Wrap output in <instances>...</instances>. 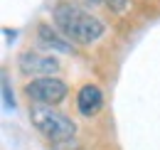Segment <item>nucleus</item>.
<instances>
[{
    "label": "nucleus",
    "instance_id": "1",
    "mask_svg": "<svg viewBox=\"0 0 160 150\" xmlns=\"http://www.w3.org/2000/svg\"><path fill=\"white\" fill-rule=\"evenodd\" d=\"M52 20L62 35L77 44H94L106 35V25L74 2H59L52 12Z\"/></svg>",
    "mask_w": 160,
    "mask_h": 150
},
{
    "label": "nucleus",
    "instance_id": "2",
    "mask_svg": "<svg viewBox=\"0 0 160 150\" xmlns=\"http://www.w3.org/2000/svg\"><path fill=\"white\" fill-rule=\"evenodd\" d=\"M30 121L52 145L77 135V123L54 106H30Z\"/></svg>",
    "mask_w": 160,
    "mask_h": 150
},
{
    "label": "nucleus",
    "instance_id": "3",
    "mask_svg": "<svg viewBox=\"0 0 160 150\" xmlns=\"http://www.w3.org/2000/svg\"><path fill=\"white\" fill-rule=\"evenodd\" d=\"M22 91L30 101H35V106H57L67 98L69 86L59 76H42V79H30Z\"/></svg>",
    "mask_w": 160,
    "mask_h": 150
},
{
    "label": "nucleus",
    "instance_id": "4",
    "mask_svg": "<svg viewBox=\"0 0 160 150\" xmlns=\"http://www.w3.org/2000/svg\"><path fill=\"white\" fill-rule=\"evenodd\" d=\"M18 69L30 79H42V76H54L59 72V62L49 54H40V52H22L18 57Z\"/></svg>",
    "mask_w": 160,
    "mask_h": 150
},
{
    "label": "nucleus",
    "instance_id": "5",
    "mask_svg": "<svg viewBox=\"0 0 160 150\" xmlns=\"http://www.w3.org/2000/svg\"><path fill=\"white\" fill-rule=\"evenodd\" d=\"M103 108V91L96 84H84L77 91V111L84 118H94Z\"/></svg>",
    "mask_w": 160,
    "mask_h": 150
},
{
    "label": "nucleus",
    "instance_id": "6",
    "mask_svg": "<svg viewBox=\"0 0 160 150\" xmlns=\"http://www.w3.org/2000/svg\"><path fill=\"white\" fill-rule=\"evenodd\" d=\"M37 37H40L42 44H47V47H52V49H57V52H74V42H69V39L62 35L57 27H52V25H40L37 27Z\"/></svg>",
    "mask_w": 160,
    "mask_h": 150
},
{
    "label": "nucleus",
    "instance_id": "7",
    "mask_svg": "<svg viewBox=\"0 0 160 150\" xmlns=\"http://www.w3.org/2000/svg\"><path fill=\"white\" fill-rule=\"evenodd\" d=\"M2 96H5V106H8V108H15V98L10 94V81H8V76H2Z\"/></svg>",
    "mask_w": 160,
    "mask_h": 150
},
{
    "label": "nucleus",
    "instance_id": "8",
    "mask_svg": "<svg viewBox=\"0 0 160 150\" xmlns=\"http://www.w3.org/2000/svg\"><path fill=\"white\" fill-rule=\"evenodd\" d=\"M52 150H79V140L77 138H69V140H62V143H54Z\"/></svg>",
    "mask_w": 160,
    "mask_h": 150
},
{
    "label": "nucleus",
    "instance_id": "9",
    "mask_svg": "<svg viewBox=\"0 0 160 150\" xmlns=\"http://www.w3.org/2000/svg\"><path fill=\"white\" fill-rule=\"evenodd\" d=\"M96 2H106V5H108V8H113V10H126V2H128V0H96Z\"/></svg>",
    "mask_w": 160,
    "mask_h": 150
}]
</instances>
